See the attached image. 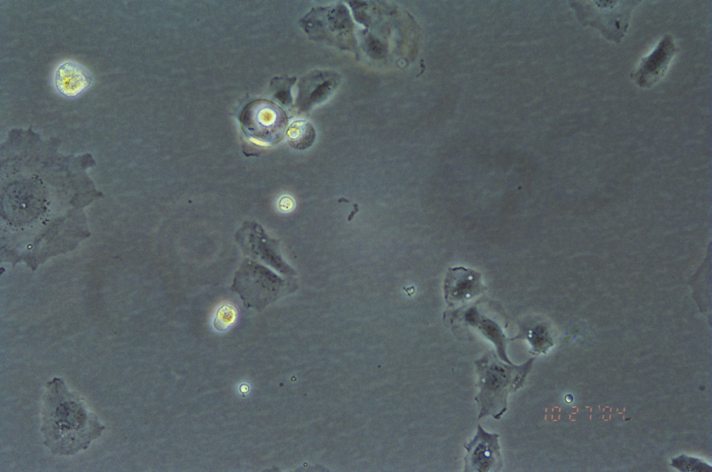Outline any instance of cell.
Instances as JSON below:
<instances>
[{"label":"cell","mask_w":712,"mask_h":472,"mask_svg":"<svg viewBox=\"0 0 712 472\" xmlns=\"http://www.w3.org/2000/svg\"><path fill=\"white\" fill-rule=\"evenodd\" d=\"M45 386L40 428L44 445L56 455L70 456L86 450L106 427L63 379L54 377Z\"/></svg>","instance_id":"cell-1"},{"label":"cell","mask_w":712,"mask_h":472,"mask_svg":"<svg viewBox=\"0 0 712 472\" xmlns=\"http://www.w3.org/2000/svg\"><path fill=\"white\" fill-rule=\"evenodd\" d=\"M533 359L521 366L506 365L490 354L476 361L480 391L476 400L480 416L493 415L499 418L506 409V399L511 390L519 388L532 366Z\"/></svg>","instance_id":"cell-2"},{"label":"cell","mask_w":712,"mask_h":472,"mask_svg":"<svg viewBox=\"0 0 712 472\" xmlns=\"http://www.w3.org/2000/svg\"><path fill=\"white\" fill-rule=\"evenodd\" d=\"M239 122L243 133L264 146L280 142L286 134L288 117L282 107L264 99L250 101L242 109Z\"/></svg>","instance_id":"cell-3"},{"label":"cell","mask_w":712,"mask_h":472,"mask_svg":"<svg viewBox=\"0 0 712 472\" xmlns=\"http://www.w3.org/2000/svg\"><path fill=\"white\" fill-rule=\"evenodd\" d=\"M636 1L573 2L578 19L598 29L608 40L619 43L626 33Z\"/></svg>","instance_id":"cell-4"},{"label":"cell","mask_w":712,"mask_h":472,"mask_svg":"<svg viewBox=\"0 0 712 472\" xmlns=\"http://www.w3.org/2000/svg\"><path fill=\"white\" fill-rule=\"evenodd\" d=\"M675 51L672 37L665 35L654 50L643 58L636 72L631 74V79L640 88L652 87L664 76Z\"/></svg>","instance_id":"cell-5"},{"label":"cell","mask_w":712,"mask_h":472,"mask_svg":"<svg viewBox=\"0 0 712 472\" xmlns=\"http://www.w3.org/2000/svg\"><path fill=\"white\" fill-rule=\"evenodd\" d=\"M464 446L467 450L466 471H488L501 466L498 435L485 432L479 425L474 440Z\"/></svg>","instance_id":"cell-6"},{"label":"cell","mask_w":712,"mask_h":472,"mask_svg":"<svg viewBox=\"0 0 712 472\" xmlns=\"http://www.w3.org/2000/svg\"><path fill=\"white\" fill-rule=\"evenodd\" d=\"M480 274L464 267L450 268L444 283V298L450 305L464 303L483 291Z\"/></svg>","instance_id":"cell-7"},{"label":"cell","mask_w":712,"mask_h":472,"mask_svg":"<svg viewBox=\"0 0 712 472\" xmlns=\"http://www.w3.org/2000/svg\"><path fill=\"white\" fill-rule=\"evenodd\" d=\"M92 83L89 72L81 65L65 62L56 70L55 84L58 90L67 97H75Z\"/></svg>","instance_id":"cell-8"},{"label":"cell","mask_w":712,"mask_h":472,"mask_svg":"<svg viewBox=\"0 0 712 472\" xmlns=\"http://www.w3.org/2000/svg\"><path fill=\"white\" fill-rule=\"evenodd\" d=\"M336 76L329 72L315 71L306 77L301 86V97L306 104L323 100L337 86Z\"/></svg>","instance_id":"cell-9"},{"label":"cell","mask_w":712,"mask_h":472,"mask_svg":"<svg viewBox=\"0 0 712 472\" xmlns=\"http://www.w3.org/2000/svg\"><path fill=\"white\" fill-rule=\"evenodd\" d=\"M464 316L465 320L470 325L477 327L486 337L494 342L499 357L505 361L510 363L505 351V336L499 325L483 316L475 307L467 309Z\"/></svg>","instance_id":"cell-10"},{"label":"cell","mask_w":712,"mask_h":472,"mask_svg":"<svg viewBox=\"0 0 712 472\" xmlns=\"http://www.w3.org/2000/svg\"><path fill=\"white\" fill-rule=\"evenodd\" d=\"M286 136L288 143L291 147L298 150H305L314 144L316 133L310 122L296 120L288 127Z\"/></svg>","instance_id":"cell-11"},{"label":"cell","mask_w":712,"mask_h":472,"mask_svg":"<svg viewBox=\"0 0 712 472\" xmlns=\"http://www.w3.org/2000/svg\"><path fill=\"white\" fill-rule=\"evenodd\" d=\"M526 337L532 344L533 352H544L552 345V341L546 328L542 325H535L526 332Z\"/></svg>","instance_id":"cell-12"},{"label":"cell","mask_w":712,"mask_h":472,"mask_svg":"<svg viewBox=\"0 0 712 472\" xmlns=\"http://www.w3.org/2000/svg\"><path fill=\"white\" fill-rule=\"evenodd\" d=\"M236 311L234 308L229 304H222L217 311L213 321L215 328L219 331H223L230 326L236 318Z\"/></svg>","instance_id":"cell-13"}]
</instances>
